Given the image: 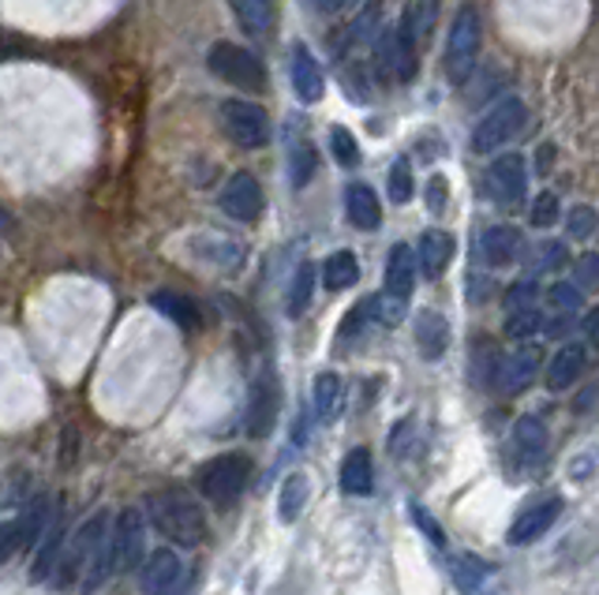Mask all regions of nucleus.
<instances>
[{
    "mask_svg": "<svg viewBox=\"0 0 599 595\" xmlns=\"http://www.w3.org/2000/svg\"><path fill=\"white\" fill-rule=\"evenodd\" d=\"M147 517L169 543L199 547L206 539V517H203V509H199V502L177 487L154 491L147 498Z\"/></svg>",
    "mask_w": 599,
    "mask_h": 595,
    "instance_id": "nucleus-1",
    "label": "nucleus"
},
{
    "mask_svg": "<svg viewBox=\"0 0 599 595\" xmlns=\"http://www.w3.org/2000/svg\"><path fill=\"white\" fill-rule=\"evenodd\" d=\"M479 49H484V26H479V12L472 4H465L457 12V20L450 26V42H447V79L453 87L472 79L479 60Z\"/></svg>",
    "mask_w": 599,
    "mask_h": 595,
    "instance_id": "nucleus-2",
    "label": "nucleus"
},
{
    "mask_svg": "<svg viewBox=\"0 0 599 595\" xmlns=\"http://www.w3.org/2000/svg\"><path fill=\"white\" fill-rule=\"evenodd\" d=\"M248 475H251V461L244 453H222L214 461H206L199 469L195 483L203 491L206 502H214L217 509H229L236 498L248 487Z\"/></svg>",
    "mask_w": 599,
    "mask_h": 595,
    "instance_id": "nucleus-3",
    "label": "nucleus"
},
{
    "mask_svg": "<svg viewBox=\"0 0 599 595\" xmlns=\"http://www.w3.org/2000/svg\"><path fill=\"white\" fill-rule=\"evenodd\" d=\"M206 68L222 82H229V87L251 90V94L267 90V68H262V60L236 42H214L211 57H206Z\"/></svg>",
    "mask_w": 599,
    "mask_h": 595,
    "instance_id": "nucleus-4",
    "label": "nucleus"
},
{
    "mask_svg": "<svg viewBox=\"0 0 599 595\" xmlns=\"http://www.w3.org/2000/svg\"><path fill=\"white\" fill-rule=\"evenodd\" d=\"M416 23H412V12L402 15V23L394 31L383 34L378 42V68L386 71L394 82H412L416 79V64H420V53H416Z\"/></svg>",
    "mask_w": 599,
    "mask_h": 595,
    "instance_id": "nucleus-5",
    "label": "nucleus"
},
{
    "mask_svg": "<svg viewBox=\"0 0 599 595\" xmlns=\"http://www.w3.org/2000/svg\"><path fill=\"white\" fill-rule=\"evenodd\" d=\"M521 127H524V102L521 98H502V102L487 109V116L476 124V132H472V150L491 154L498 146L517 139Z\"/></svg>",
    "mask_w": 599,
    "mask_h": 595,
    "instance_id": "nucleus-6",
    "label": "nucleus"
},
{
    "mask_svg": "<svg viewBox=\"0 0 599 595\" xmlns=\"http://www.w3.org/2000/svg\"><path fill=\"white\" fill-rule=\"evenodd\" d=\"M109 543H113L116 573L139 570L143 558H147V517H143V509H121L113 532H109Z\"/></svg>",
    "mask_w": 599,
    "mask_h": 595,
    "instance_id": "nucleus-7",
    "label": "nucleus"
},
{
    "mask_svg": "<svg viewBox=\"0 0 599 595\" xmlns=\"http://www.w3.org/2000/svg\"><path fill=\"white\" fill-rule=\"evenodd\" d=\"M222 132L229 135L236 146H244V150H259V146L270 143L267 113L251 102H240V98L222 102Z\"/></svg>",
    "mask_w": 599,
    "mask_h": 595,
    "instance_id": "nucleus-8",
    "label": "nucleus"
},
{
    "mask_svg": "<svg viewBox=\"0 0 599 595\" xmlns=\"http://www.w3.org/2000/svg\"><path fill=\"white\" fill-rule=\"evenodd\" d=\"M105 514H94L90 520H83V525L76 528V536L65 543V554H60L57 562V584H71L79 573H87L90 558L98 554V547L105 543Z\"/></svg>",
    "mask_w": 599,
    "mask_h": 595,
    "instance_id": "nucleus-9",
    "label": "nucleus"
},
{
    "mask_svg": "<svg viewBox=\"0 0 599 595\" xmlns=\"http://www.w3.org/2000/svg\"><path fill=\"white\" fill-rule=\"evenodd\" d=\"M217 203H222L225 214L233 217V222H259L262 217V206H267V195H262V184L251 172H233L229 184L222 188V195H217Z\"/></svg>",
    "mask_w": 599,
    "mask_h": 595,
    "instance_id": "nucleus-10",
    "label": "nucleus"
},
{
    "mask_svg": "<svg viewBox=\"0 0 599 595\" xmlns=\"http://www.w3.org/2000/svg\"><path fill=\"white\" fill-rule=\"evenodd\" d=\"M487 188H491L498 206H517L529 191V165L521 154H502L487 169Z\"/></svg>",
    "mask_w": 599,
    "mask_h": 595,
    "instance_id": "nucleus-11",
    "label": "nucleus"
},
{
    "mask_svg": "<svg viewBox=\"0 0 599 595\" xmlns=\"http://www.w3.org/2000/svg\"><path fill=\"white\" fill-rule=\"evenodd\" d=\"M184 581H188V565L180 562V554L169 551V547L154 551L139 570V584L147 595H177L184 588Z\"/></svg>",
    "mask_w": 599,
    "mask_h": 595,
    "instance_id": "nucleus-12",
    "label": "nucleus"
},
{
    "mask_svg": "<svg viewBox=\"0 0 599 595\" xmlns=\"http://www.w3.org/2000/svg\"><path fill=\"white\" fill-rule=\"evenodd\" d=\"M45 520H49V498H38L34 506H26L12 525L0 528V562H8L20 547L38 543L45 532Z\"/></svg>",
    "mask_w": 599,
    "mask_h": 595,
    "instance_id": "nucleus-13",
    "label": "nucleus"
},
{
    "mask_svg": "<svg viewBox=\"0 0 599 595\" xmlns=\"http://www.w3.org/2000/svg\"><path fill=\"white\" fill-rule=\"evenodd\" d=\"M278 405H281V393L274 374H259L256 386H251L248 397V416H244V427H248L251 438H267L278 424Z\"/></svg>",
    "mask_w": 599,
    "mask_h": 595,
    "instance_id": "nucleus-14",
    "label": "nucleus"
},
{
    "mask_svg": "<svg viewBox=\"0 0 599 595\" xmlns=\"http://www.w3.org/2000/svg\"><path fill=\"white\" fill-rule=\"evenodd\" d=\"M540 363H543V352L535 345H524V349L510 352L506 360H498V371H495V382L502 393H521L532 386V379L540 374Z\"/></svg>",
    "mask_w": 599,
    "mask_h": 595,
    "instance_id": "nucleus-15",
    "label": "nucleus"
},
{
    "mask_svg": "<svg viewBox=\"0 0 599 595\" xmlns=\"http://www.w3.org/2000/svg\"><path fill=\"white\" fill-rule=\"evenodd\" d=\"M558 517H562V498L535 502V506H529L524 514H517V520L510 525V532H506V539H510L513 547H529V543H535L540 536H547V528L555 525Z\"/></svg>",
    "mask_w": 599,
    "mask_h": 595,
    "instance_id": "nucleus-16",
    "label": "nucleus"
},
{
    "mask_svg": "<svg viewBox=\"0 0 599 595\" xmlns=\"http://www.w3.org/2000/svg\"><path fill=\"white\" fill-rule=\"evenodd\" d=\"M285 150H289V177H293V188H307L315 177V146L307 139L304 127H300V121L285 124Z\"/></svg>",
    "mask_w": 599,
    "mask_h": 595,
    "instance_id": "nucleus-17",
    "label": "nucleus"
},
{
    "mask_svg": "<svg viewBox=\"0 0 599 595\" xmlns=\"http://www.w3.org/2000/svg\"><path fill=\"white\" fill-rule=\"evenodd\" d=\"M289 76H293V90L304 105L319 102L326 94V79H323V68L319 60L307 53V45H296L293 49V64H289Z\"/></svg>",
    "mask_w": 599,
    "mask_h": 595,
    "instance_id": "nucleus-18",
    "label": "nucleus"
},
{
    "mask_svg": "<svg viewBox=\"0 0 599 595\" xmlns=\"http://www.w3.org/2000/svg\"><path fill=\"white\" fill-rule=\"evenodd\" d=\"M517 255H521V233L513 225H491L479 236V259L491 270L510 267V262H517Z\"/></svg>",
    "mask_w": 599,
    "mask_h": 595,
    "instance_id": "nucleus-19",
    "label": "nucleus"
},
{
    "mask_svg": "<svg viewBox=\"0 0 599 595\" xmlns=\"http://www.w3.org/2000/svg\"><path fill=\"white\" fill-rule=\"evenodd\" d=\"M188 247H192L195 259H203L206 267H214V270L233 273L244 267V247L225 240V236H192Z\"/></svg>",
    "mask_w": 599,
    "mask_h": 595,
    "instance_id": "nucleus-20",
    "label": "nucleus"
},
{
    "mask_svg": "<svg viewBox=\"0 0 599 595\" xmlns=\"http://www.w3.org/2000/svg\"><path fill=\"white\" fill-rule=\"evenodd\" d=\"M378 26H383V0H368V4L357 12V20L341 31V38H334V57H344L349 49H357V45H364L368 38H375Z\"/></svg>",
    "mask_w": 599,
    "mask_h": 595,
    "instance_id": "nucleus-21",
    "label": "nucleus"
},
{
    "mask_svg": "<svg viewBox=\"0 0 599 595\" xmlns=\"http://www.w3.org/2000/svg\"><path fill=\"white\" fill-rule=\"evenodd\" d=\"M416 259H420V273L423 278H442L453 262V236L439 233V228H428L416 244Z\"/></svg>",
    "mask_w": 599,
    "mask_h": 595,
    "instance_id": "nucleus-22",
    "label": "nucleus"
},
{
    "mask_svg": "<svg viewBox=\"0 0 599 595\" xmlns=\"http://www.w3.org/2000/svg\"><path fill=\"white\" fill-rule=\"evenodd\" d=\"M547 446H551L547 427H543L535 416H521L513 424V450H517V461H521V464L535 469V464L547 457Z\"/></svg>",
    "mask_w": 599,
    "mask_h": 595,
    "instance_id": "nucleus-23",
    "label": "nucleus"
},
{
    "mask_svg": "<svg viewBox=\"0 0 599 595\" xmlns=\"http://www.w3.org/2000/svg\"><path fill=\"white\" fill-rule=\"evenodd\" d=\"M416 345H420L423 360H442L450 349V323L439 315V311H420L416 315Z\"/></svg>",
    "mask_w": 599,
    "mask_h": 595,
    "instance_id": "nucleus-24",
    "label": "nucleus"
},
{
    "mask_svg": "<svg viewBox=\"0 0 599 595\" xmlns=\"http://www.w3.org/2000/svg\"><path fill=\"white\" fill-rule=\"evenodd\" d=\"M416 270H420L416 251L408 244H397L394 251H389V259H386V292L408 300V296H412V289H416Z\"/></svg>",
    "mask_w": 599,
    "mask_h": 595,
    "instance_id": "nucleus-25",
    "label": "nucleus"
},
{
    "mask_svg": "<svg viewBox=\"0 0 599 595\" xmlns=\"http://www.w3.org/2000/svg\"><path fill=\"white\" fill-rule=\"evenodd\" d=\"M585 345H562V349L551 356V363H547V390H569L574 382L585 374Z\"/></svg>",
    "mask_w": 599,
    "mask_h": 595,
    "instance_id": "nucleus-26",
    "label": "nucleus"
},
{
    "mask_svg": "<svg viewBox=\"0 0 599 595\" xmlns=\"http://www.w3.org/2000/svg\"><path fill=\"white\" fill-rule=\"evenodd\" d=\"M344 214H349V222L357 228H364V233H375V228L383 225V206H378V195L368 184H352L344 191Z\"/></svg>",
    "mask_w": 599,
    "mask_h": 595,
    "instance_id": "nucleus-27",
    "label": "nucleus"
},
{
    "mask_svg": "<svg viewBox=\"0 0 599 595\" xmlns=\"http://www.w3.org/2000/svg\"><path fill=\"white\" fill-rule=\"evenodd\" d=\"M65 543H68L65 525H60V520H53V525L42 532L38 554H34V565H31V584H42V581H49V576L57 573V562H60V554H65Z\"/></svg>",
    "mask_w": 599,
    "mask_h": 595,
    "instance_id": "nucleus-28",
    "label": "nucleus"
},
{
    "mask_svg": "<svg viewBox=\"0 0 599 595\" xmlns=\"http://www.w3.org/2000/svg\"><path fill=\"white\" fill-rule=\"evenodd\" d=\"M229 4L236 12V23H240L244 34H251V38H262V34L274 26L278 0H229Z\"/></svg>",
    "mask_w": 599,
    "mask_h": 595,
    "instance_id": "nucleus-29",
    "label": "nucleus"
},
{
    "mask_svg": "<svg viewBox=\"0 0 599 595\" xmlns=\"http://www.w3.org/2000/svg\"><path fill=\"white\" fill-rule=\"evenodd\" d=\"M150 307L161 311V315H166L169 323H177L180 329H199V326H203V315H199V307L188 296H180V292H169V289L154 292Z\"/></svg>",
    "mask_w": 599,
    "mask_h": 595,
    "instance_id": "nucleus-30",
    "label": "nucleus"
},
{
    "mask_svg": "<svg viewBox=\"0 0 599 595\" xmlns=\"http://www.w3.org/2000/svg\"><path fill=\"white\" fill-rule=\"evenodd\" d=\"M453 584H457L465 595H487V584H491V565L487 562H479V558H472V554H457L453 558Z\"/></svg>",
    "mask_w": 599,
    "mask_h": 595,
    "instance_id": "nucleus-31",
    "label": "nucleus"
},
{
    "mask_svg": "<svg viewBox=\"0 0 599 595\" xmlns=\"http://www.w3.org/2000/svg\"><path fill=\"white\" fill-rule=\"evenodd\" d=\"M341 408H344V382H341V374L323 371L319 379H315V412H319L323 424H334V419L341 416Z\"/></svg>",
    "mask_w": 599,
    "mask_h": 595,
    "instance_id": "nucleus-32",
    "label": "nucleus"
},
{
    "mask_svg": "<svg viewBox=\"0 0 599 595\" xmlns=\"http://www.w3.org/2000/svg\"><path fill=\"white\" fill-rule=\"evenodd\" d=\"M357 281H360V262H357V255H352V251H334L330 259H326L323 285L330 292H344V289L357 285Z\"/></svg>",
    "mask_w": 599,
    "mask_h": 595,
    "instance_id": "nucleus-33",
    "label": "nucleus"
},
{
    "mask_svg": "<svg viewBox=\"0 0 599 595\" xmlns=\"http://www.w3.org/2000/svg\"><path fill=\"white\" fill-rule=\"evenodd\" d=\"M307 494H312V483H307L304 472H293L285 483H281V494H278V517L285 525H293L300 517V509L307 506Z\"/></svg>",
    "mask_w": 599,
    "mask_h": 595,
    "instance_id": "nucleus-34",
    "label": "nucleus"
},
{
    "mask_svg": "<svg viewBox=\"0 0 599 595\" xmlns=\"http://www.w3.org/2000/svg\"><path fill=\"white\" fill-rule=\"evenodd\" d=\"M371 475H375V469H371V453L368 450H352L349 457H344L341 487L349 494H368L371 491Z\"/></svg>",
    "mask_w": 599,
    "mask_h": 595,
    "instance_id": "nucleus-35",
    "label": "nucleus"
},
{
    "mask_svg": "<svg viewBox=\"0 0 599 595\" xmlns=\"http://www.w3.org/2000/svg\"><path fill=\"white\" fill-rule=\"evenodd\" d=\"M312 296H315V267L312 262H300L296 273H293V285H289V315L300 318L307 307H312Z\"/></svg>",
    "mask_w": 599,
    "mask_h": 595,
    "instance_id": "nucleus-36",
    "label": "nucleus"
},
{
    "mask_svg": "<svg viewBox=\"0 0 599 595\" xmlns=\"http://www.w3.org/2000/svg\"><path fill=\"white\" fill-rule=\"evenodd\" d=\"M405 304H408V300L394 296V292H383V296L368 300V315L375 318L378 326H397L405 318Z\"/></svg>",
    "mask_w": 599,
    "mask_h": 595,
    "instance_id": "nucleus-37",
    "label": "nucleus"
},
{
    "mask_svg": "<svg viewBox=\"0 0 599 595\" xmlns=\"http://www.w3.org/2000/svg\"><path fill=\"white\" fill-rule=\"evenodd\" d=\"M547 304L558 311V315H577V307L585 304V289L577 281H558V285L547 289Z\"/></svg>",
    "mask_w": 599,
    "mask_h": 595,
    "instance_id": "nucleus-38",
    "label": "nucleus"
},
{
    "mask_svg": "<svg viewBox=\"0 0 599 595\" xmlns=\"http://www.w3.org/2000/svg\"><path fill=\"white\" fill-rule=\"evenodd\" d=\"M330 150L344 169H357L360 165V146H357V139H352L349 127H330Z\"/></svg>",
    "mask_w": 599,
    "mask_h": 595,
    "instance_id": "nucleus-39",
    "label": "nucleus"
},
{
    "mask_svg": "<svg viewBox=\"0 0 599 595\" xmlns=\"http://www.w3.org/2000/svg\"><path fill=\"white\" fill-rule=\"evenodd\" d=\"M535 329H543V318L535 307L510 311V318H506V337H513V341H524V337H532Z\"/></svg>",
    "mask_w": 599,
    "mask_h": 595,
    "instance_id": "nucleus-40",
    "label": "nucleus"
},
{
    "mask_svg": "<svg viewBox=\"0 0 599 595\" xmlns=\"http://www.w3.org/2000/svg\"><path fill=\"white\" fill-rule=\"evenodd\" d=\"M389 199H394L397 206L412 199V169H408V158H397L389 165Z\"/></svg>",
    "mask_w": 599,
    "mask_h": 595,
    "instance_id": "nucleus-41",
    "label": "nucleus"
},
{
    "mask_svg": "<svg viewBox=\"0 0 599 595\" xmlns=\"http://www.w3.org/2000/svg\"><path fill=\"white\" fill-rule=\"evenodd\" d=\"M599 228V214L592 206H574L569 210V217H566V233L574 236V240H588Z\"/></svg>",
    "mask_w": 599,
    "mask_h": 595,
    "instance_id": "nucleus-42",
    "label": "nucleus"
},
{
    "mask_svg": "<svg viewBox=\"0 0 599 595\" xmlns=\"http://www.w3.org/2000/svg\"><path fill=\"white\" fill-rule=\"evenodd\" d=\"M558 214H562V206H558L555 191H543V195H535V203H532V225L535 228H551V225L558 222Z\"/></svg>",
    "mask_w": 599,
    "mask_h": 595,
    "instance_id": "nucleus-43",
    "label": "nucleus"
},
{
    "mask_svg": "<svg viewBox=\"0 0 599 595\" xmlns=\"http://www.w3.org/2000/svg\"><path fill=\"white\" fill-rule=\"evenodd\" d=\"M439 4L442 0H416L408 12H412V23H416V34L420 38H431V31H434V20H439Z\"/></svg>",
    "mask_w": 599,
    "mask_h": 595,
    "instance_id": "nucleus-44",
    "label": "nucleus"
},
{
    "mask_svg": "<svg viewBox=\"0 0 599 595\" xmlns=\"http://www.w3.org/2000/svg\"><path fill=\"white\" fill-rule=\"evenodd\" d=\"M423 206H428V214H434V217H442L447 214V199H450V184H447V177H439V172H434V177L428 180V191H423Z\"/></svg>",
    "mask_w": 599,
    "mask_h": 595,
    "instance_id": "nucleus-45",
    "label": "nucleus"
},
{
    "mask_svg": "<svg viewBox=\"0 0 599 595\" xmlns=\"http://www.w3.org/2000/svg\"><path fill=\"white\" fill-rule=\"evenodd\" d=\"M540 259H535V267L540 270H562L566 267V259H569V251H566V244L562 240H547V244H540Z\"/></svg>",
    "mask_w": 599,
    "mask_h": 595,
    "instance_id": "nucleus-46",
    "label": "nucleus"
},
{
    "mask_svg": "<svg viewBox=\"0 0 599 595\" xmlns=\"http://www.w3.org/2000/svg\"><path fill=\"white\" fill-rule=\"evenodd\" d=\"M574 281L580 289H596L599 285V255H580L574 267Z\"/></svg>",
    "mask_w": 599,
    "mask_h": 595,
    "instance_id": "nucleus-47",
    "label": "nucleus"
},
{
    "mask_svg": "<svg viewBox=\"0 0 599 595\" xmlns=\"http://www.w3.org/2000/svg\"><path fill=\"white\" fill-rule=\"evenodd\" d=\"M535 304V285L532 281H517L506 292V311H521V307H532Z\"/></svg>",
    "mask_w": 599,
    "mask_h": 595,
    "instance_id": "nucleus-48",
    "label": "nucleus"
},
{
    "mask_svg": "<svg viewBox=\"0 0 599 595\" xmlns=\"http://www.w3.org/2000/svg\"><path fill=\"white\" fill-rule=\"evenodd\" d=\"M412 517H416V525H420V528H423V532H431V539H434V547H442V543H447V536H442V528H439V525H434V520H431L428 514H423V509H420V506H412Z\"/></svg>",
    "mask_w": 599,
    "mask_h": 595,
    "instance_id": "nucleus-49",
    "label": "nucleus"
},
{
    "mask_svg": "<svg viewBox=\"0 0 599 595\" xmlns=\"http://www.w3.org/2000/svg\"><path fill=\"white\" fill-rule=\"evenodd\" d=\"M315 8H319L323 15H341V12H349L352 4H360V0H312Z\"/></svg>",
    "mask_w": 599,
    "mask_h": 595,
    "instance_id": "nucleus-50",
    "label": "nucleus"
},
{
    "mask_svg": "<svg viewBox=\"0 0 599 595\" xmlns=\"http://www.w3.org/2000/svg\"><path fill=\"white\" fill-rule=\"evenodd\" d=\"M585 337L599 349V307H596V311H588V318H585Z\"/></svg>",
    "mask_w": 599,
    "mask_h": 595,
    "instance_id": "nucleus-51",
    "label": "nucleus"
},
{
    "mask_svg": "<svg viewBox=\"0 0 599 595\" xmlns=\"http://www.w3.org/2000/svg\"><path fill=\"white\" fill-rule=\"evenodd\" d=\"M8 225V217H4V210H0V228H4Z\"/></svg>",
    "mask_w": 599,
    "mask_h": 595,
    "instance_id": "nucleus-52",
    "label": "nucleus"
}]
</instances>
